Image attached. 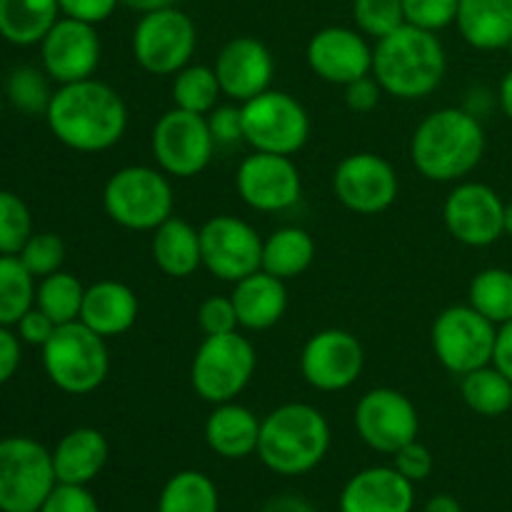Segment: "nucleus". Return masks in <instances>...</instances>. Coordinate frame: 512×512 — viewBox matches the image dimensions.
I'll return each mask as SVG.
<instances>
[{"instance_id": "obj_1", "label": "nucleus", "mask_w": 512, "mask_h": 512, "mask_svg": "<svg viewBox=\"0 0 512 512\" xmlns=\"http://www.w3.org/2000/svg\"><path fill=\"white\" fill-rule=\"evenodd\" d=\"M50 133L75 153H103L128 130V105L113 85L98 78L58 85L45 110Z\"/></svg>"}, {"instance_id": "obj_2", "label": "nucleus", "mask_w": 512, "mask_h": 512, "mask_svg": "<svg viewBox=\"0 0 512 512\" xmlns=\"http://www.w3.org/2000/svg\"><path fill=\"white\" fill-rule=\"evenodd\" d=\"M483 155V123L468 108L433 110L410 138L415 170L433 183H460L478 168Z\"/></svg>"}, {"instance_id": "obj_3", "label": "nucleus", "mask_w": 512, "mask_h": 512, "mask_svg": "<svg viewBox=\"0 0 512 512\" xmlns=\"http://www.w3.org/2000/svg\"><path fill=\"white\" fill-rule=\"evenodd\" d=\"M448 55L438 33L405 23L395 33L375 40L373 78L385 95L398 100H423L443 85Z\"/></svg>"}, {"instance_id": "obj_4", "label": "nucleus", "mask_w": 512, "mask_h": 512, "mask_svg": "<svg viewBox=\"0 0 512 512\" xmlns=\"http://www.w3.org/2000/svg\"><path fill=\"white\" fill-rule=\"evenodd\" d=\"M330 423L310 403H285L260 420L258 458L265 468L283 478L310 473L330 450Z\"/></svg>"}, {"instance_id": "obj_5", "label": "nucleus", "mask_w": 512, "mask_h": 512, "mask_svg": "<svg viewBox=\"0 0 512 512\" xmlns=\"http://www.w3.org/2000/svg\"><path fill=\"white\" fill-rule=\"evenodd\" d=\"M103 208L105 215L120 228L153 233L175 215L170 175H165L158 165H125L105 183Z\"/></svg>"}, {"instance_id": "obj_6", "label": "nucleus", "mask_w": 512, "mask_h": 512, "mask_svg": "<svg viewBox=\"0 0 512 512\" xmlns=\"http://www.w3.org/2000/svg\"><path fill=\"white\" fill-rule=\"evenodd\" d=\"M40 350L48 380L68 395L95 393L110 373L108 340L80 320L58 325Z\"/></svg>"}, {"instance_id": "obj_7", "label": "nucleus", "mask_w": 512, "mask_h": 512, "mask_svg": "<svg viewBox=\"0 0 512 512\" xmlns=\"http://www.w3.org/2000/svg\"><path fill=\"white\" fill-rule=\"evenodd\" d=\"M255 368H258L255 345L238 330L225 335H205L190 363V385L205 403H230L248 388Z\"/></svg>"}, {"instance_id": "obj_8", "label": "nucleus", "mask_w": 512, "mask_h": 512, "mask_svg": "<svg viewBox=\"0 0 512 512\" xmlns=\"http://www.w3.org/2000/svg\"><path fill=\"white\" fill-rule=\"evenodd\" d=\"M130 48L135 63L145 73L173 78L193 60L198 48V28L193 18L175 5L150 10L135 23Z\"/></svg>"}, {"instance_id": "obj_9", "label": "nucleus", "mask_w": 512, "mask_h": 512, "mask_svg": "<svg viewBox=\"0 0 512 512\" xmlns=\"http://www.w3.org/2000/svg\"><path fill=\"white\" fill-rule=\"evenodd\" d=\"M498 325L470 303L440 310L430 328V345L435 360L453 375H468L493 363Z\"/></svg>"}, {"instance_id": "obj_10", "label": "nucleus", "mask_w": 512, "mask_h": 512, "mask_svg": "<svg viewBox=\"0 0 512 512\" xmlns=\"http://www.w3.org/2000/svg\"><path fill=\"white\" fill-rule=\"evenodd\" d=\"M55 485L53 453L45 445L25 435L0 440V512H40Z\"/></svg>"}, {"instance_id": "obj_11", "label": "nucleus", "mask_w": 512, "mask_h": 512, "mask_svg": "<svg viewBox=\"0 0 512 512\" xmlns=\"http://www.w3.org/2000/svg\"><path fill=\"white\" fill-rule=\"evenodd\" d=\"M243 108L245 143L258 153L290 155L305 148L310 140V115L298 98L285 90H265Z\"/></svg>"}, {"instance_id": "obj_12", "label": "nucleus", "mask_w": 512, "mask_h": 512, "mask_svg": "<svg viewBox=\"0 0 512 512\" xmlns=\"http://www.w3.org/2000/svg\"><path fill=\"white\" fill-rule=\"evenodd\" d=\"M215 148L218 145L210 135L208 118L180 108H170L168 113L160 115L150 133L155 165L165 175L178 180L203 173L213 160Z\"/></svg>"}, {"instance_id": "obj_13", "label": "nucleus", "mask_w": 512, "mask_h": 512, "mask_svg": "<svg viewBox=\"0 0 512 512\" xmlns=\"http://www.w3.org/2000/svg\"><path fill=\"white\" fill-rule=\"evenodd\" d=\"M203 268L223 283H238L258 273L263 263V238L238 215H213L200 225Z\"/></svg>"}, {"instance_id": "obj_14", "label": "nucleus", "mask_w": 512, "mask_h": 512, "mask_svg": "<svg viewBox=\"0 0 512 512\" xmlns=\"http://www.w3.org/2000/svg\"><path fill=\"white\" fill-rule=\"evenodd\" d=\"M355 430L370 450L395 455L418 440L420 415L413 400L395 388H373L355 405Z\"/></svg>"}, {"instance_id": "obj_15", "label": "nucleus", "mask_w": 512, "mask_h": 512, "mask_svg": "<svg viewBox=\"0 0 512 512\" xmlns=\"http://www.w3.org/2000/svg\"><path fill=\"white\" fill-rule=\"evenodd\" d=\"M333 193L350 213L380 215L398 200L400 180L390 160L363 150L340 160L333 173Z\"/></svg>"}, {"instance_id": "obj_16", "label": "nucleus", "mask_w": 512, "mask_h": 512, "mask_svg": "<svg viewBox=\"0 0 512 512\" xmlns=\"http://www.w3.org/2000/svg\"><path fill=\"white\" fill-rule=\"evenodd\" d=\"M365 368L363 343L340 328L318 330L300 353V373L305 383L320 393H340L358 383Z\"/></svg>"}, {"instance_id": "obj_17", "label": "nucleus", "mask_w": 512, "mask_h": 512, "mask_svg": "<svg viewBox=\"0 0 512 512\" xmlns=\"http://www.w3.org/2000/svg\"><path fill=\"white\" fill-rule=\"evenodd\" d=\"M448 233L468 248H488L505 235V203L485 183L460 180L443 203Z\"/></svg>"}, {"instance_id": "obj_18", "label": "nucleus", "mask_w": 512, "mask_h": 512, "mask_svg": "<svg viewBox=\"0 0 512 512\" xmlns=\"http://www.w3.org/2000/svg\"><path fill=\"white\" fill-rule=\"evenodd\" d=\"M235 188L248 208L258 210V213H283L300 203L303 178L290 155L253 150L238 165Z\"/></svg>"}, {"instance_id": "obj_19", "label": "nucleus", "mask_w": 512, "mask_h": 512, "mask_svg": "<svg viewBox=\"0 0 512 512\" xmlns=\"http://www.w3.org/2000/svg\"><path fill=\"white\" fill-rule=\"evenodd\" d=\"M95 28L98 25L65 18V15H60L58 23L50 28V33L40 43V60L53 83L68 85L95 78L100 55H103V45Z\"/></svg>"}, {"instance_id": "obj_20", "label": "nucleus", "mask_w": 512, "mask_h": 512, "mask_svg": "<svg viewBox=\"0 0 512 512\" xmlns=\"http://www.w3.org/2000/svg\"><path fill=\"white\" fill-rule=\"evenodd\" d=\"M305 60L315 78L340 88L373 75V45L358 28L345 25H328L313 33L305 48Z\"/></svg>"}, {"instance_id": "obj_21", "label": "nucleus", "mask_w": 512, "mask_h": 512, "mask_svg": "<svg viewBox=\"0 0 512 512\" xmlns=\"http://www.w3.org/2000/svg\"><path fill=\"white\" fill-rule=\"evenodd\" d=\"M223 98L243 105L270 90L275 60L268 45L253 35H238L220 48L213 63Z\"/></svg>"}, {"instance_id": "obj_22", "label": "nucleus", "mask_w": 512, "mask_h": 512, "mask_svg": "<svg viewBox=\"0 0 512 512\" xmlns=\"http://www.w3.org/2000/svg\"><path fill=\"white\" fill-rule=\"evenodd\" d=\"M415 485L393 465L355 473L340 493V512H413Z\"/></svg>"}, {"instance_id": "obj_23", "label": "nucleus", "mask_w": 512, "mask_h": 512, "mask_svg": "<svg viewBox=\"0 0 512 512\" xmlns=\"http://www.w3.org/2000/svg\"><path fill=\"white\" fill-rule=\"evenodd\" d=\"M140 303L133 288L120 280H98L85 288L80 323L100 338H120L138 323Z\"/></svg>"}, {"instance_id": "obj_24", "label": "nucleus", "mask_w": 512, "mask_h": 512, "mask_svg": "<svg viewBox=\"0 0 512 512\" xmlns=\"http://www.w3.org/2000/svg\"><path fill=\"white\" fill-rule=\"evenodd\" d=\"M238 313V323L243 330H270L283 320L285 310H288V288L285 280L275 278V275L258 270V273L248 275V278L238 280L230 293Z\"/></svg>"}, {"instance_id": "obj_25", "label": "nucleus", "mask_w": 512, "mask_h": 512, "mask_svg": "<svg viewBox=\"0 0 512 512\" xmlns=\"http://www.w3.org/2000/svg\"><path fill=\"white\" fill-rule=\"evenodd\" d=\"M260 418L238 400L213 405L205 420V443L225 460H245L258 453Z\"/></svg>"}, {"instance_id": "obj_26", "label": "nucleus", "mask_w": 512, "mask_h": 512, "mask_svg": "<svg viewBox=\"0 0 512 512\" xmlns=\"http://www.w3.org/2000/svg\"><path fill=\"white\" fill-rule=\"evenodd\" d=\"M50 453H53V470L58 483L88 485L103 473L110 445L98 428L83 425L65 433Z\"/></svg>"}, {"instance_id": "obj_27", "label": "nucleus", "mask_w": 512, "mask_h": 512, "mask_svg": "<svg viewBox=\"0 0 512 512\" xmlns=\"http://www.w3.org/2000/svg\"><path fill=\"white\" fill-rule=\"evenodd\" d=\"M455 25L470 48H508L512 43V0H460Z\"/></svg>"}, {"instance_id": "obj_28", "label": "nucleus", "mask_w": 512, "mask_h": 512, "mask_svg": "<svg viewBox=\"0 0 512 512\" xmlns=\"http://www.w3.org/2000/svg\"><path fill=\"white\" fill-rule=\"evenodd\" d=\"M153 260L160 273L168 278L185 280L203 268V250H200V230L193 228L188 220L173 218L165 220L160 228L153 230Z\"/></svg>"}, {"instance_id": "obj_29", "label": "nucleus", "mask_w": 512, "mask_h": 512, "mask_svg": "<svg viewBox=\"0 0 512 512\" xmlns=\"http://www.w3.org/2000/svg\"><path fill=\"white\" fill-rule=\"evenodd\" d=\"M58 0H0V35L13 45H40L60 20Z\"/></svg>"}, {"instance_id": "obj_30", "label": "nucleus", "mask_w": 512, "mask_h": 512, "mask_svg": "<svg viewBox=\"0 0 512 512\" xmlns=\"http://www.w3.org/2000/svg\"><path fill=\"white\" fill-rule=\"evenodd\" d=\"M315 260V240L313 235L298 225H285L273 230L268 238H263V263L260 270L275 275L280 280L300 278Z\"/></svg>"}, {"instance_id": "obj_31", "label": "nucleus", "mask_w": 512, "mask_h": 512, "mask_svg": "<svg viewBox=\"0 0 512 512\" xmlns=\"http://www.w3.org/2000/svg\"><path fill=\"white\" fill-rule=\"evenodd\" d=\"M463 403L483 418H500L512 410V383L493 363L460 378Z\"/></svg>"}, {"instance_id": "obj_32", "label": "nucleus", "mask_w": 512, "mask_h": 512, "mask_svg": "<svg viewBox=\"0 0 512 512\" xmlns=\"http://www.w3.org/2000/svg\"><path fill=\"white\" fill-rule=\"evenodd\" d=\"M220 495L213 480L200 470H180L163 485L158 512H218Z\"/></svg>"}, {"instance_id": "obj_33", "label": "nucleus", "mask_w": 512, "mask_h": 512, "mask_svg": "<svg viewBox=\"0 0 512 512\" xmlns=\"http://www.w3.org/2000/svg\"><path fill=\"white\" fill-rule=\"evenodd\" d=\"M83 298L85 285L73 273H68V270L45 275V278L38 280V288H35V308L43 310L55 325L80 320Z\"/></svg>"}, {"instance_id": "obj_34", "label": "nucleus", "mask_w": 512, "mask_h": 512, "mask_svg": "<svg viewBox=\"0 0 512 512\" xmlns=\"http://www.w3.org/2000/svg\"><path fill=\"white\" fill-rule=\"evenodd\" d=\"M173 108L188 110V113L208 115L215 105H220L223 90H220L218 75L213 65H185L173 75Z\"/></svg>"}, {"instance_id": "obj_35", "label": "nucleus", "mask_w": 512, "mask_h": 512, "mask_svg": "<svg viewBox=\"0 0 512 512\" xmlns=\"http://www.w3.org/2000/svg\"><path fill=\"white\" fill-rule=\"evenodd\" d=\"M35 283L18 255H0V325L15 328L35 305Z\"/></svg>"}, {"instance_id": "obj_36", "label": "nucleus", "mask_w": 512, "mask_h": 512, "mask_svg": "<svg viewBox=\"0 0 512 512\" xmlns=\"http://www.w3.org/2000/svg\"><path fill=\"white\" fill-rule=\"evenodd\" d=\"M468 303L480 315L500 325L512 320V273L505 268H485L470 280Z\"/></svg>"}, {"instance_id": "obj_37", "label": "nucleus", "mask_w": 512, "mask_h": 512, "mask_svg": "<svg viewBox=\"0 0 512 512\" xmlns=\"http://www.w3.org/2000/svg\"><path fill=\"white\" fill-rule=\"evenodd\" d=\"M48 73L33 68V65H20L8 75L5 83V95L10 103L25 115H45L53 90H50Z\"/></svg>"}, {"instance_id": "obj_38", "label": "nucleus", "mask_w": 512, "mask_h": 512, "mask_svg": "<svg viewBox=\"0 0 512 512\" xmlns=\"http://www.w3.org/2000/svg\"><path fill=\"white\" fill-rule=\"evenodd\" d=\"M33 235L28 203L10 190H0V255H18Z\"/></svg>"}, {"instance_id": "obj_39", "label": "nucleus", "mask_w": 512, "mask_h": 512, "mask_svg": "<svg viewBox=\"0 0 512 512\" xmlns=\"http://www.w3.org/2000/svg\"><path fill=\"white\" fill-rule=\"evenodd\" d=\"M353 20L365 38H385L405 25L403 0H353Z\"/></svg>"}, {"instance_id": "obj_40", "label": "nucleus", "mask_w": 512, "mask_h": 512, "mask_svg": "<svg viewBox=\"0 0 512 512\" xmlns=\"http://www.w3.org/2000/svg\"><path fill=\"white\" fill-rule=\"evenodd\" d=\"M20 263L35 280L63 270L65 243L58 233H33L25 248L18 253Z\"/></svg>"}, {"instance_id": "obj_41", "label": "nucleus", "mask_w": 512, "mask_h": 512, "mask_svg": "<svg viewBox=\"0 0 512 512\" xmlns=\"http://www.w3.org/2000/svg\"><path fill=\"white\" fill-rule=\"evenodd\" d=\"M460 0H403L405 23L415 28L440 33L455 25Z\"/></svg>"}, {"instance_id": "obj_42", "label": "nucleus", "mask_w": 512, "mask_h": 512, "mask_svg": "<svg viewBox=\"0 0 512 512\" xmlns=\"http://www.w3.org/2000/svg\"><path fill=\"white\" fill-rule=\"evenodd\" d=\"M208 128L213 135L218 148H230V145L245 143L243 135V108L238 103H220L210 110L208 115Z\"/></svg>"}, {"instance_id": "obj_43", "label": "nucleus", "mask_w": 512, "mask_h": 512, "mask_svg": "<svg viewBox=\"0 0 512 512\" xmlns=\"http://www.w3.org/2000/svg\"><path fill=\"white\" fill-rule=\"evenodd\" d=\"M198 325L205 335H225L240 330L238 313L230 295H213L198 308Z\"/></svg>"}, {"instance_id": "obj_44", "label": "nucleus", "mask_w": 512, "mask_h": 512, "mask_svg": "<svg viewBox=\"0 0 512 512\" xmlns=\"http://www.w3.org/2000/svg\"><path fill=\"white\" fill-rule=\"evenodd\" d=\"M393 468L415 485L430 478V473H433L435 468V458L433 453H430L428 445H423L420 440H413V443L403 445V448L393 455Z\"/></svg>"}, {"instance_id": "obj_45", "label": "nucleus", "mask_w": 512, "mask_h": 512, "mask_svg": "<svg viewBox=\"0 0 512 512\" xmlns=\"http://www.w3.org/2000/svg\"><path fill=\"white\" fill-rule=\"evenodd\" d=\"M40 512H100V505L85 485L58 483Z\"/></svg>"}, {"instance_id": "obj_46", "label": "nucleus", "mask_w": 512, "mask_h": 512, "mask_svg": "<svg viewBox=\"0 0 512 512\" xmlns=\"http://www.w3.org/2000/svg\"><path fill=\"white\" fill-rule=\"evenodd\" d=\"M58 5L65 18L100 25L118 10L120 0H58Z\"/></svg>"}, {"instance_id": "obj_47", "label": "nucleus", "mask_w": 512, "mask_h": 512, "mask_svg": "<svg viewBox=\"0 0 512 512\" xmlns=\"http://www.w3.org/2000/svg\"><path fill=\"white\" fill-rule=\"evenodd\" d=\"M380 98H383V88L373 75H365V78L345 85V105L358 115L373 113L380 105Z\"/></svg>"}, {"instance_id": "obj_48", "label": "nucleus", "mask_w": 512, "mask_h": 512, "mask_svg": "<svg viewBox=\"0 0 512 512\" xmlns=\"http://www.w3.org/2000/svg\"><path fill=\"white\" fill-rule=\"evenodd\" d=\"M55 328H58V325H55L53 320L43 313V310L35 308L33 305V308H30L28 313L18 320V325H15V333H18V338L23 340V343L35 345V348H43V345L53 338Z\"/></svg>"}, {"instance_id": "obj_49", "label": "nucleus", "mask_w": 512, "mask_h": 512, "mask_svg": "<svg viewBox=\"0 0 512 512\" xmlns=\"http://www.w3.org/2000/svg\"><path fill=\"white\" fill-rule=\"evenodd\" d=\"M20 360H23V340L18 338V333L0 325V385L18 373Z\"/></svg>"}, {"instance_id": "obj_50", "label": "nucleus", "mask_w": 512, "mask_h": 512, "mask_svg": "<svg viewBox=\"0 0 512 512\" xmlns=\"http://www.w3.org/2000/svg\"><path fill=\"white\" fill-rule=\"evenodd\" d=\"M493 365L500 370V373L508 375V380L512 383V320L498 328Z\"/></svg>"}, {"instance_id": "obj_51", "label": "nucleus", "mask_w": 512, "mask_h": 512, "mask_svg": "<svg viewBox=\"0 0 512 512\" xmlns=\"http://www.w3.org/2000/svg\"><path fill=\"white\" fill-rule=\"evenodd\" d=\"M260 512H315V508L308 503V500L300 498V495L285 493V495H275V498H270L268 503L260 508Z\"/></svg>"}, {"instance_id": "obj_52", "label": "nucleus", "mask_w": 512, "mask_h": 512, "mask_svg": "<svg viewBox=\"0 0 512 512\" xmlns=\"http://www.w3.org/2000/svg\"><path fill=\"white\" fill-rule=\"evenodd\" d=\"M423 512H463V505L453 498V495H433V498L425 503Z\"/></svg>"}, {"instance_id": "obj_53", "label": "nucleus", "mask_w": 512, "mask_h": 512, "mask_svg": "<svg viewBox=\"0 0 512 512\" xmlns=\"http://www.w3.org/2000/svg\"><path fill=\"white\" fill-rule=\"evenodd\" d=\"M498 103L500 108H503L505 118L512 123V70H508L503 78V83H500V90H498Z\"/></svg>"}, {"instance_id": "obj_54", "label": "nucleus", "mask_w": 512, "mask_h": 512, "mask_svg": "<svg viewBox=\"0 0 512 512\" xmlns=\"http://www.w3.org/2000/svg\"><path fill=\"white\" fill-rule=\"evenodd\" d=\"M120 5L135 10V13H150V10L168 8V5H175V0H120Z\"/></svg>"}, {"instance_id": "obj_55", "label": "nucleus", "mask_w": 512, "mask_h": 512, "mask_svg": "<svg viewBox=\"0 0 512 512\" xmlns=\"http://www.w3.org/2000/svg\"><path fill=\"white\" fill-rule=\"evenodd\" d=\"M505 235L512 238V203H505Z\"/></svg>"}, {"instance_id": "obj_56", "label": "nucleus", "mask_w": 512, "mask_h": 512, "mask_svg": "<svg viewBox=\"0 0 512 512\" xmlns=\"http://www.w3.org/2000/svg\"><path fill=\"white\" fill-rule=\"evenodd\" d=\"M3 105H5V100H3V93H0V115H3Z\"/></svg>"}, {"instance_id": "obj_57", "label": "nucleus", "mask_w": 512, "mask_h": 512, "mask_svg": "<svg viewBox=\"0 0 512 512\" xmlns=\"http://www.w3.org/2000/svg\"><path fill=\"white\" fill-rule=\"evenodd\" d=\"M508 50H510V58H512V43L508 45Z\"/></svg>"}, {"instance_id": "obj_58", "label": "nucleus", "mask_w": 512, "mask_h": 512, "mask_svg": "<svg viewBox=\"0 0 512 512\" xmlns=\"http://www.w3.org/2000/svg\"><path fill=\"white\" fill-rule=\"evenodd\" d=\"M155 512H158V510H155Z\"/></svg>"}]
</instances>
